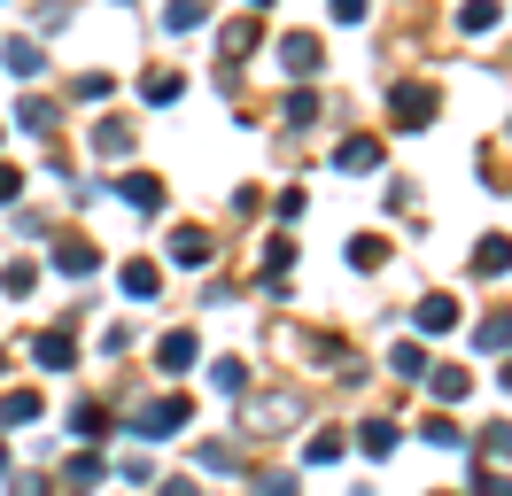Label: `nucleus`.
<instances>
[{
	"label": "nucleus",
	"instance_id": "obj_20",
	"mask_svg": "<svg viewBox=\"0 0 512 496\" xmlns=\"http://www.w3.org/2000/svg\"><path fill=\"white\" fill-rule=\"evenodd\" d=\"M32 419H39L32 388H8V396H0V434H8V427H32Z\"/></svg>",
	"mask_w": 512,
	"mask_h": 496
},
{
	"label": "nucleus",
	"instance_id": "obj_28",
	"mask_svg": "<svg viewBox=\"0 0 512 496\" xmlns=\"http://www.w3.org/2000/svg\"><path fill=\"white\" fill-rule=\"evenodd\" d=\"M388 372H396V380H419V372H427V349H419V341H396V349H388Z\"/></svg>",
	"mask_w": 512,
	"mask_h": 496
},
{
	"label": "nucleus",
	"instance_id": "obj_35",
	"mask_svg": "<svg viewBox=\"0 0 512 496\" xmlns=\"http://www.w3.org/2000/svg\"><path fill=\"white\" fill-rule=\"evenodd\" d=\"M70 93H78V101H109V70H78Z\"/></svg>",
	"mask_w": 512,
	"mask_h": 496
},
{
	"label": "nucleus",
	"instance_id": "obj_16",
	"mask_svg": "<svg viewBox=\"0 0 512 496\" xmlns=\"http://www.w3.org/2000/svg\"><path fill=\"white\" fill-rule=\"evenodd\" d=\"M249 47H256V8H249V16H233V24L218 31V55L225 62H249Z\"/></svg>",
	"mask_w": 512,
	"mask_h": 496
},
{
	"label": "nucleus",
	"instance_id": "obj_29",
	"mask_svg": "<svg viewBox=\"0 0 512 496\" xmlns=\"http://www.w3.org/2000/svg\"><path fill=\"white\" fill-rule=\"evenodd\" d=\"M342 450H350V442H342V434H311V442H303V465H342Z\"/></svg>",
	"mask_w": 512,
	"mask_h": 496
},
{
	"label": "nucleus",
	"instance_id": "obj_13",
	"mask_svg": "<svg viewBox=\"0 0 512 496\" xmlns=\"http://www.w3.org/2000/svg\"><path fill=\"white\" fill-rule=\"evenodd\" d=\"M288 419H303V403H295V396H264V403H249V434L288 427Z\"/></svg>",
	"mask_w": 512,
	"mask_h": 496
},
{
	"label": "nucleus",
	"instance_id": "obj_10",
	"mask_svg": "<svg viewBox=\"0 0 512 496\" xmlns=\"http://www.w3.org/2000/svg\"><path fill=\"white\" fill-rule=\"evenodd\" d=\"M419 380L435 388V403H443V411H450V403H466V388H474V372H458V365H427Z\"/></svg>",
	"mask_w": 512,
	"mask_h": 496
},
{
	"label": "nucleus",
	"instance_id": "obj_6",
	"mask_svg": "<svg viewBox=\"0 0 512 496\" xmlns=\"http://www.w3.org/2000/svg\"><path fill=\"white\" fill-rule=\"evenodd\" d=\"M47 264H55L63 279H94L101 272V248L94 241H55V248H47Z\"/></svg>",
	"mask_w": 512,
	"mask_h": 496
},
{
	"label": "nucleus",
	"instance_id": "obj_33",
	"mask_svg": "<svg viewBox=\"0 0 512 496\" xmlns=\"http://www.w3.org/2000/svg\"><path fill=\"white\" fill-rule=\"evenodd\" d=\"M63 481H70V489H78V496H86V489H94V481H101V458H94V450H78V458L63 465Z\"/></svg>",
	"mask_w": 512,
	"mask_h": 496
},
{
	"label": "nucleus",
	"instance_id": "obj_8",
	"mask_svg": "<svg viewBox=\"0 0 512 496\" xmlns=\"http://www.w3.org/2000/svg\"><path fill=\"white\" fill-rule=\"evenodd\" d=\"M334 171H350V179L381 171V140H365V132H357V140H342V148H334Z\"/></svg>",
	"mask_w": 512,
	"mask_h": 496
},
{
	"label": "nucleus",
	"instance_id": "obj_4",
	"mask_svg": "<svg viewBox=\"0 0 512 496\" xmlns=\"http://www.w3.org/2000/svg\"><path fill=\"white\" fill-rule=\"evenodd\" d=\"M187 427V396H156L132 411V434H179Z\"/></svg>",
	"mask_w": 512,
	"mask_h": 496
},
{
	"label": "nucleus",
	"instance_id": "obj_5",
	"mask_svg": "<svg viewBox=\"0 0 512 496\" xmlns=\"http://www.w3.org/2000/svg\"><path fill=\"white\" fill-rule=\"evenodd\" d=\"M117 194H125V210H140V217H163V202H171L156 171H125V179H117Z\"/></svg>",
	"mask_w": 512,
	"mask_h": 496
},
{
	"label": "nucleus",
	"instance_id": "obj_39",
	"mask_svg": "<svg viewBox=\"0 0 512 496\" xmlns=\"http://www.w3.org/2000/svg\"><path fill=\"white\" fill-rule=\"evenodd\" d=\"M272 210H280V217H288V225H295V217L311 210V194H303V186H288V194H280V202H272Z\"/></svg>",
	"mask_w": 512,
	"mask_h": 496
},
{
	"label": "nucleus",
	"instance_id": "obj_17",
	"mask_svg": "<svg viewBox=\"0 0 512 496\" xmlns=\"http://www.w3.org/2000/svg\"><path fill=\"white\" fill-rule=\"evenodd\" d=\"M396 442H404L396 419H365V427H357V450H365V458H396Z\"/></svg>",
	"mask_w": 512,
	"mask_h": 496
},
{
	"label": "nucleus",
	"instance_id": "obj_9",
	"mask_svg": "<svg viewBox=\"0 0 512 496\" xmlns=\"http://www.w3.org/2000/svg\"><path fill=\"white\" fill-rule=\"evenodd\" d=\"M32 357H39V365H47V372H70V365H78V341H70L63 326H47V334L32 341Z\"/></svg>",
	"mask_w": 512,
	"mask_h": 496
},
{
	"label": "nucleus",
	"instance_id": "obj_15",
	"mask_svg": "<svg viewBox=\"0 0 512 496\" xmlns=\"http://www.w3.org/2000/svg\"><path fill=\"white\" fill-rule=\"evenodd\" d=\"M474 272H481V279L512 272V241H505V233H481V241H474Z\"/></svg>",
	"mask_w": 512,
	"mask_h": 496
},
{
	"label": "nucleus",
	"instance_id": "obj_32",
	"mask_svg": "<svg viewBox=\"0 0 512 496\" xmlns=\"http://www.w3.org/2000/svg\"><path fill=\"white\" fill-rule=\"evenodd\" d=\"M280 117H288V124H319V93H311V86H295L288 101H280Z\"/></svg>",
	"mask_w": 512,
	"mask_h": 496
},
{
	"label": "nucleus",
	"instance_id": "obj_3",
	"mask_svg": "<svg viewBox=\"0 0 512 496\" xmlns=\"http://www.w3.org/2000/svg\"><path fill=\"white\" fill-rule=\"evenodd\" d=\"M171 264H179V272H210V256H218V248H210V233H202V225H171Z\"/></svg>",
	"mask_w": 512,
	"mask_h": 496
},
{
	"label": "nucleus",
	"instance_id": "obj_12",
	"mask_svg": "<svg viewBox=\"0 0 512 496\" xmlns=\"http://www.w3.org/2000/svg\"><path fill=\"white\" fill-rule=\"evenodd\" d=\"M117 279H125V295H132V303H156V287H163V264H148V256H132V264H125Z\"/></svg>",
	"mask_w": 512,
	"mask_h": 496
},
{
	"label": "nucleus",
	"instance_id": "obj_1",
	"mask_svg": "<svg viewBox=\"0 0 512 496\" xmlns=\"http://www.w3.org/2000/svg\"><path fill=\"white\" fill-rule=\"evenodd\" d=\"M435 109H443V93H435V86H388V117H396V132H427Z\"/></svg>",
	"mask_w": 512,
	"mask_h": 496
},
{
	"label": "nucleus",
	"instance_id": "obj_7",
	"mask_svg": "<svg viewBox=\"0 0 512 496\" xmlns=\"http://www.w3.org/2000/svg\"><path fill=\"white\" fill-rule=\"evenodd\" d=\"M412 326H419V334H450V326H458V295H419Z\"/></svg>",
	"mask_w": 512,
	"mask_h": 496
},
{
	"label": "nucleus",
	"instance_id": "obj_30",
	"mask_svg": "<svg viewBox=\"0 0 512 496\" xmlns=\"http://www.w3.org/2000/svg\"><path fill=\"white\" fill-rule=\"evenodd\" d=\"M427 442H435V450H466V427H458V419H450V411H435V419H427Z\"/></svg>",
	"mask_w": 512,
	"mask_h": 496
},
{
	"label": "nucleus",
	"instance_id": "obj_40",
	"mask_svg": "<svg viewBox=\"0 0 512 496\" xmlns=\"http://www.w3.org/2000/svg\"><path fill=\"white\" fill-rule=\"evenodd\" d=\"M256 496H295V473H256Z\"/></svg>",
	"mask_w": 512,
	"mask_h": 496
},
{
	"label": "nucleus",
	"instance_id": "obj_25",
	"mask_svg": "<svg viewBox=\"0 0 512 496\" xmlns=\"http://www.w3.org/2000/svg\"><path fill=\"white\" fill-rule=\"evenodd\" d=\"M70 434H78V442H101V434H109V411H101V403H70Z\"/></svg>",
	"mask_w": 512,
	"mask_h": 496
},
{
	"label": "nucleus",
	"instance_id": "obj_45",
	"mask_svg": "<svg viewBox=\"0 0 512 496\" xmlns=\"http://www.w3.org/2000/svg\"><path fill=\"white\" fill-rule=\"evenodd\" d=\"M505 388H512V365H505Z\"/></svg>",
	"mask_w": 512,
	"mask_h": 496
},
{
	"label": "nucleus",
	"instance_id": "obj_44",
	"mask_svg": "<svg viewBox=\"0 0 512 496\" xmlns=\"http://www.w3.org/2000/svg\"><path fill=\"white\" fill-rule=\"evenodd\" d=\"M0 372H8V349H0Z\"/></svg>",
	"mask_w": 512,
	"mask_h": 496
},
{
	"label": "nucleus",
	"instance_id": "obj_36",
	"mask_svg": "<svg viewBox=\"0 0 512 496\" xmlns=\"http://www.w3.org/2000/svg\"><path fill=\"white\" fill-rule=\"evenodd\" d=\"M481 458H512V419H497V427H481Z\"/></svg>",
	"mask_w": 512,
	"mask_h": 496
},
{
	"label": "nucleus",
	"instance_id": "obj_18",
	"mask_svg": "<svg viewBox=\"0 0 512 496\" xmlns=\"http://www.w3.org/2000/svg\"><path fill=\"white\" fill-rule=\"evenodd\" d=\"M179 93H187V78H179V70H148V78H140V101H148V109H171Z\"/></svg>",
	"mask_w": 512,
	"mask_h": 496
},
{
	"label": "nucleus",
	"instance_id": "obj_37",
	"mask_svg": "<svg viewBox=\"0 0 512 496\" xmlns=\"http://www.w3.org/2000/svg\"><path fill=\"white\" fill-rule=\"evenodd\" d=\"M474 496H512V473H489V465H481V473H474Z\"/></svg>",
	"mask_w": 512,
	"mask_h": 496
},
{
	"label": "nucleus",
	"instance_id": "obj_14",
	"mask_svg": "<svg viewBox=\"0 0 512 496\" xmlns=\"http://www.w3.org/2000/svg\"><path fill=\"white\" fill-rule=\"evenodd\" d=\"M194 357H202V341H194L187 326H179V334H163V341H156V365H163V372H187Z\"/></svg>",
	"mask_w": 512,
	"mask_h": 496
},
{
	"label": "nucleus",
	"instance_id": "obj_2",
	"mask_svg": "<svg viewBox=\"0 0 512 496\" xmlns=\"http://www.w3.org/2000/svg\"><path fill=\"white\" fill-rule=\"evenodd\" d=\"M319 62H326L319 31H288V39H280V70H288L295 86H311V78H319Z\"/></svg>",
	"mask_w": 512,
	"mask_h": 496
},
{
	"label": "nucleus",
	"instance_id": "obj_41",
	"mask_svg": "<svg viewBox=\"0 0 512 496\" xmlns=\"http://www.w3.org/2000/svg\"><path fill=\"white\" fill-rule=\"evenodd\" d=\"M16 194H24V171H16V163H0V210H8Z\"/></svg>",
	"mask_w": 512,
	"mask_h": 496
},
{
	"label": "nucleus",
	"instance_id": "obj_26",
	"mask_svg": "<svg viewBox=\"0 0 512 496\" xmlns=\"http://www.w3.org/2000/svg\"><path fill=\"white\" fill-rule=\"evenodd\" d=\"M381 264H388V241L381 233H357L350 241V272H381Z\"/></svg>",
	"mask_w": 512,
	"mask_h": 496
},
{
	"label": "nucleus",
	"instance_id": "obj_38",
	"mask_svg": "<svg viewBox=\"0 0 512 496\" xmlns=\"http://www.w3.org/2000/svg\"><path fill=\"white\" fill-rule=\"evenodd\" d=\"M365 8H373V0H326V16H334V24H365Z\"/></svg>",
	"mask_w": 512,
	"mask_h": 496
},
{
	"label": "nucleus",
	"instance_id": "obj_23",
	"mask_svg": "<svg viewBox=\"0 0 512 496\" xmlns=\"http://www.w3.org/2000/svg\"><path fill=\"white\" fill-rule=\"evenodd\" d=\"M16 124H24V132H55V101H47V93H24V101H16Z\"/></svg>",
	"mask_w": 512,
	"mask_h": 496
},
{
	"label": "nucleus",
	"instance_id": "obj_47",
	"mask_svg": "<svg viewBox=\"0 0 512 496\" xmlns=\"http://www.w3.org/2000/svg\"><path fill=\"white\" fill-rule=\"evenodd\" d=\"M249 8H264V0H249Z\"/></svg>",
	"mask_w": 512,
	"mask_h": 496
},
{
	"label": "nucleus",
	"instance_id": "obj_19",
	"mask_svg": "<svg viewBox=\"0 0 512 496\" xmlns=\"http://www.w3.org/2000/svg\"><path fill=\"white\" fill-rule=\"evenodd\" d=\"M94 155H109V163H117V155H132V124H125V117H101V124H94Z\"/></svg>",
	"mask_w": 512,
	"mask_h": 496
},
{
	"label": "nucleus",
	"instance_id": "obj_43",
	"mask_svg": "<svg viewBox=\"0 0 512 496\" xmlns=\"http://www.w3.org/2000/svg\"><path fill=\"white\" fill-rule=\"evenodd\" d=\"M0 473H8V442H0Z\"/></svg>",
	"mask_w": 512,
	"mask_h": 496
},
{
	"label": "nucleus",
	"instance_id": "obj_24",
	"mask_svg": "<svg viewBox=\"0 0 512 496\" xmlns=\"http://www.w3.org/2000/svg\"><path fill=\"white\" fill-rule=\"evenodd\" d=\"M210 388H218V396H249V365H241V357H218V365H210Z\"/></svg>",
	"mask_w": 512,
	"mask_h": 496
},
{
	"label": "nucleus",
	"instance_id": "obj_46",
	"mask_svg": "<svg viewBox=\"0 0 512 496\" xmlns=\"http://www.w3.org/2000/svg\"><path fill=\"white\" fill-rule=\"evenodd\" d=\"M117 8H132V0H117Z\"/></svg>",
	"mask_w": 512,
	"mask_h": 496
},
{
	"label": "nucleus",
	"instance_id": "obj_42",
	"mask_svg": "<svg viewBox=\"0 0 512 496\" xmlns=\"http://www.w3.org/2000/svg\"><path fill=\"white\" fill-rule=\"evenodd\" d=\"M163 496H202V489H194V481H163Z\"/></svg>",
	"mask_w": 512,
	"mask_h": 496
},
{
	"label": "nucleus",
	"instance_id": "obj_21",
	"mask_svg": "<svg viewBox=\"0 0 512 496\" xmlns=\"http://www.w3.org/2000/svg\"><path fill=\"white\" fill-rule=\"evenodd\" d=\"M210 24V0H163V31H202Z\"/></svg>",
	"mask_w": 512,
	"mask_h": 496
},
{
	"label": "nucleus",
	"instance_id": "obj_34",
	"mask_svg": "<svg viewBox=\"0 0 512 496\" xmlns=\"http://www.w3.org/2000/svg\"><path fill=\"white\" fill-rule=\"evenodd\" d=\"M202 473H241V450L233 442H202Z\"/></svg>",
	"mask_w": 512,
	"mask_h": 496
},
{
	"label": "nucleus",
	"instance_id": "obj_31",
	"mask_svg": "<svg viewBox=\"0 0 512 496\" xmlns=\"http://www.w3.org/2000/svg\"><path fill=\"white\" fill-rule=\"evenodd\" d=\"M474 341L481 349H512V310H489V318L474 326Z\"/></svg>",
	"mask_w": 512,
	"mask_h": 496
},
{
	"label": "nucleus",
	"instance_id": "obj_11",
	"mask_svg": "<svg viewBox=\"0 0 512 496\" xmlns=\"http://www.w3.org/2000/svg\"><path fill=\"white\" fill-rule=\"evenodd\" d=\"M0 62H8V78H24V86H32L39 70H47V55H39V39H8V47H0Z\"/></svg>",
	"mask_w": 512,
	"mask_h": 496
},
{
	"label": "nucleus",
	"instance_id": "obj_22",
	"mask_svg": "<svg viewBox=\"0 0 512 496\" xmlns=\"http://www.w3.org/2000/svg\"><path fill=\"white\" fill-rule=\"evenodd\" d=\"M497 16H505V0H466V8H458V31H497Z\"/></svg>",
	"mask_w": 512,
	"mask_h": 496
},
{
	"label": "nucleus",
	"instance_id": "obj_27",
	"mask_svg": "<svg viewBox=\"0 0 512 496\" xmlns=\"http://www.w3.org/2000/svg\"><path fill=\"white\" fill-rule=\"evenodd\" d=\"M32 287H39V264H24V256H16V264H0V295H16V303H24Z\"/></svg>",
	"mask_w": 512,
	"mask_h": 496
}]
</instances>
